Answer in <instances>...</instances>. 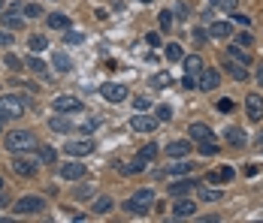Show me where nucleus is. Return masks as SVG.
Wrapping results in <instances>:
<instances>
[{"label":"nucleus","instance_id":"f257e3e1","mask_svg":"<svg viewBox=\"0 0 263 223\" xmlns=\"http://www.w3.org/2000/svg\"><path fill=\"white\" fill-rule=\"evenodd\" d=\"M152 205H155V190H152V187H139V190L121 205V211H127L130 217H142L145 211H152Z\"/></svg>","mask_w":263,"mask_h":223},{"label":"nucleus","instance_id":"f03ea898","mask_svg":"<svg viewBox=\"0 0 263 223\" xmlns=\"http://www.w3.org/2000/svg\"><path fill=\"white\" fill-rule=\"evenodd\" d=\"M27 112V99L18 94H3L0 97V121H18Z\"/></svg>","mask_w":263,"mask_h":223},{"label":"nucleus","instance_id":"7ed1b4c3","mask_svg":"<svg viewBox=\"0 0 263 223\" xmlns=\"http://www.w3.org/2000/svg\"><path fill=\"white\" fill-rule=\"evenodd\" d=\"M3 145H6V151H12V154H27V151L36 148V136L30 130H12L3 139Z\"/></svg>","mask_w":263,"mask_h":223},{"label":"nucleus","instance_id":"20e7f679","mask_svg":"<svg viewBox=\"0 0 263 223\" xmlns=\"http://www.w3.org/2000/svg\"><path fill=\"white\" fill-rule=\"evenodd\" d=\"M184 64V88L187 91H194L197 85H200V75H203V70H206V64H203V57L200 54H191V57H182Z\"/></svg>","mask_w":263,"mask_h":223},{"label":"nucleus","instance_id":"39448f33","mask_svg":"<svg viewBox=\"0 0 263 223\" xmlns=\"http://www.w3.org/2000/svg\"><path fill=\"white\" fill-rule=\"evenodd\" d=\"M40 211H46V199L43 196H22L12 202V214H18V217H25V214H40Z\"/></svg>","mask_w":263,"mask_h":223},{"label":"nucleus","instance_id":"423d86ee","mask_svg":"<svg viewBox=\"0 0 263 223\" xmlns=\"http://www.w3.org/2000/svg\"><path fill=\"white\" fill-rule=\"evenodd\" d=\"M52 109L54 112H64V115H82L85 112V103L73 94H64V97H54L52 99Z\"/></svg>","mask_w":263,"mask_h":223},{"label":"nucleus","instance_id":"0eeeda50","mask_svg":"<svg viewBox=\"0 0 263 223\" xmlns=\"http://www.w3.org/2000/svg\"><path fill=\"white\" fill-rule=\"evenodd\" d=\"M194 187H200V181H197V178H184V175H179V178H173V181H170V187H166V190H170V196H173V199H179V196H187Z\"/></svg>","mask_w":263,"mask_h":223},{"label":"nucleus","instance_id":"6e6552de","mask_svg":"<svg viewBox=\"0 0 263 223\" xmlns=\"http://www.w3.org/2000/svg\"><path fill=\"white\" fill-rule=\"evenodd\" d=\"M100 97H103L106 103H124V99H127V88L118 85V82H103V85H100Z\"/></svg>","mask_w":263,"mask_h":223},{"label":"nucleus","instance_id":"1a4fd4ad","mask_svg":"<svg viewBox=\"0 0 263 223\" xmlns=\"http://www.w3.org/2000/svg\"><path fill=\"white\" fill-rule=\"evenodd\" d=\"M64 151L70 154V157H88L91 151H94V139H88V136H82V139H70Z\"/></svg>","mask_w":263,"mask_h":223},{"label":"nucleus","instance_id":"9d476101","mask_svg":"<svg viewBox=\"0 0 263 223\" xmlns=\"http://www.w3.org/2000/svg\"><path fill=\"white\" fill-rule=\"evenodd\" d=\"M22 15H25L22 3H15V6H9V9L3 6V12H0V22H3V25L9 27V30H15V27H22V25H25V18H22Z\"/></svg>","mask_w":263,"mask_h":223},{"label":"nucleus","instance_id":"9b49d317","mask_svg":"<svg viewBox=\"0 0 263 223\" xmlns=\"http://www.w3.org/2000/svg\"><path fill=\"white\" fill-rule=\"evenodd\" d=\"M158 118H152V115H142V112H136V115H133L130 118V127L133 130H136V133H155V130H158Z\"/></svg>","mask_w":263,"mask_h":223},{"label":"nucleus","instance_id":"f8f14e48","mask_svg":"<svg viewBox=\"0 0 263 223\" xmlns=\"http://www.w3.org/2000/svg\"><path fill=\"white\" fill-rule=\"evenodd\" d=\"M12 172L18 175V178H33L36 175V160H30V157H15L12 160Z\"/></svg>","mask_w":263,"mask_h":223},{"label":"nucleus","instance_id":"ddd939ff","mask_svg":"<svg viewBox=\"0 0 263 223\" xmlns=\"http://www.w3.org/2000/svg\"><path fill=\"white\" fill-rule=\"evenodd\" d=\"M194 211H197V205H194V199H187V196H179L176 205H173V217H176V220L194 217Z\"/></svg>","mask_w":263,"mask_h":223},{"label":"nucleus","instance_id":"4468645a","mask_svg":"<svg viewBox=\"0 0 263 223\" xmlns=\"http://www.w3.org/2000/svg\"><path fill=\"white\" fill-rule=\"evenodd\" d=\"M245 112H248L251 121H260L263 118V97L260 94H248L245 97Z\"/></svg>","mask_w":263,"mask_h":223},{"label":"nucleus","instance_id":"2eb2a0df","mask_svg":"<svg viewBox=\"0 0 263 223\" xmlns=\"http://www.w3.org/2000/svg\"><path fill=\"white\" fill-rule=\"evenodd\" d=\"M191 148H194V145H191V139H176V142H170V145H166V157H173V160H176V157H187Z\"/></svg>","mask_w":263,"mask_h":223},{"label":"nucleus","instance_id":"dca6fc26","mask_svg":"<svg viewBox=\"0 0 263 223\" xmlns=\"http://www.w3.org/2000/svg\"><path fill=\"white\" fill-rule=\"evenodd\" d=\"M191 139H197V142H215V133H212V127H206V124H191Z\"/></svg>","mask_w":263,"mask_h":223},{"label":"nucleus","instance_id":"f3484780","mask_svg":"<svg viewBox=\"0 0 263 223\" xmlns=\"http://www.w3.org/2000/svg\"><path fill=\"white\" fill-rule=\"evenodd\" d=\"M82 175H85V163H76V157H73V163L61 166V178H67V181H76Z\"/></svg>","mask_w":263,"mask_h":223},{"label":"nucleus","instance_id":"a211bd4d","mask_svg":"<svg viewBox=\"0 0 263 223\" xmlns=\"http://www.w3.org/2000/svg\"><path fill=\"white\" fill-rule=\"evenodd\" d=\"M197 88H200V91H215V88H218V70L206 67L203 75H200V85H197Z\"/></svg>","mask_w":263,"mask_h":223},{"label":"nucleus","instance_id":"6ab92c4d","mask_svg":"<svg viewBox=\"0 0 263 223\" xmlns=\"http://www.w3.org/2000/svg\"><path fill=\"white\" fill-rule=\"evenodd\" d=\"M209 36L212 39H230V36H233V27L227 25V22H212Z\"/></svg>","mask_w":263,"mask_h":223},{"label":"nucleus","instance_id":"aec40b11","mask_svg":"<svg viewBox=\"0 0 263 223\" xmlns=\"http://www.w3.org/2000/svg\"><path fill=\"white\" fill-rule=\"evenodd\" d=\"M224 67H227V73L233 75L236 82H245V78H248V67H242V64L233 60V57H227V60H224Z\"/></svg>","mask_w":263,"mask_h":223},{"label":"nucleus","instance_id":"412c9836","mask_svg":"<svg viewBox=\"0 0 263 223\" xmlns=\"http://www.w3.org/2000/svg\"><path fill=\"white\" fill-rule=\"evenodd\" d=\"M191 169H194V163H184V157H176V163L166 166V175L170 178H179V175H187Z\"/></svg>","mask_w":263,"mask_h":223},{"label":"nucleus","instance_id":"4be33fe9","mask_svg":"<svg viewBox=\"0 0 263 223\" xmlns=\"http://www.w3.org/2000/svg\"><path fill=\"white\" fill-rule=\"evenodd\" d=\"M227 57L239 60L242 67H251V54H248V49H242V46H236V43H233V46L227 49Z\"/></svg>","mask_w":263,"mask_h":223},{"label":"nucleus","instance_id":"5701e85b","mask_svg":"<svg viewBox=\"0 0 263 223\" xmlns=\"http://www.w3.org/2000/svg\"><path fill=\"white\" fill-rule=\"evenodd\" d=\"M49 127H52L54 133H70V130H73V121H70V118H67L64 112H58L52 121H49Z\"/></svg>","mask_w":263,"mask_h":223},{"label":"nucleus","instance_id":"b1692460","mask_svg":"<svg viewBox=\"0 0 263 223\" xmlns=\"http://www.w3.org/2000/svg\"><path fill=\"white\" fill-rule=\"evenodd\" d=\"M46 25L52 27V30H70V18H67L64 12H52V15L46 18Z\"/></svg>","mask_w":263,"mask_h":223},{"label":"nucleus","instance_id":"393cba45","mask_svg":"<svg viewBox=\"0 0 263 223\" xmlns=\"http://www.w3.org/2000/svg\"><path fill=\"white\" fill-rule=\"evenodd\" d=\"M52 64H54V70H58V73H70V70H73V60L67 57V51H54Z\"/></svg>","mask_w":263,"mask_h":223},{"label":"nucleus","instance_id":"a878e982","mask_svg":"<svg viewBox=\"0 0 263 223\" xmlns=\"http://www.w3.org/2000/svg\"><path fill=\"white\" fill-rule=\"evenodd\" d=\"M27 49L33 51V54H40V51H46V49H49V39H46L43 33H33V36L27 39Z\"/></svg>","mask_w":263,"mask_h":223},{"label":"nucleus","instance_id":"bb28decb","mask_svg":"<svg viewBox=\"0 0 263 223\" xmlns=\"http://www.w3.org/2000/svg\"><path fill=\"white\" fill-rule=\"evenodd\" d=\"M209 181H215V184H218V181L227 184V181H233V169H230V166H221V169H215V172L209 175Z\"/></svg>","mask_w":263,"mask_h":223},{"label":"nucleus","instance_id":"cd10ccee","mask_svg":"<svg viewBox=\"0 0 263 223\" xmlns=\"http://www.w3.org/2000/svg\"><path fill=\"white\" fill-rule=\"evenodd\" d=\"M227 142H230L233 148H242V145H245V133H242L239 127H230V130H227Z\"/></svg>","mask_w":263,"mask_h":223},{"label":"nucleus","instance_id":"c85d7f7f","mask_svg":"<svg viewBox=\"0 0 263 223\" xmlns=\"http://www.w3.org/2000/svg\"><path fill=\"white\" fill-rule=\"evenodd\" d=\"M115 169H118L121 175H136V172H142V169H145V160H139V157H136V160H133L130 166H121V163H118Z\"/></svg>","mask_w":263,"mask_h":223},{"label":"nucleus","instance_id":"c756f323","mask_svg":"<svg viewBox=\"0 0 263 223\" xmlns=\"http://www.w3.org/2000/svg\"><path fill=\"white\" fill-rule=\"evenodd\" d=\"M112 205H115L112 196H97V199H94V211H97V214H109V211H112Z\"/></svg>","mask_w":263,"mask_h":223},{"label":"nucleus","instance_id":"7c9ffc66","mask_svg":"<svg viewBox=\"0 0 263 223\" xmlns=\"http://www.w3.org/2000/svg\"><path fill=\"white\" fill-rule=\"evenodd\" d=\"M25 67L30 70V73H36V75H46V73H49V67H46V64H43L40 57H27Z\"/></svg>","mask_w":263,"mask_h":223},{"label":"nucleus","instance_id":"2f4dec72","mask_svg":"<svg viewBox=\"0 0 263 223\" xmlns=\"http://www.w3.org/2000/svg\"><path fill=\"white\" fill-rule=\"evenodd\" d=\"M163 54H166V60H170V64H179V60L184 57V54H182V46H179V43H170Z\"/></svg>","mask_w":263,"mask_h":223},{"label":"nucleus","instance_id":"473e14b6","mask_svg":"<svg viewBox=\"0 0 263 223\" xmlns=\"http://www.w3.org/2000/svg\"><path fill=\"white\" fill-rule=\"evenodd\" d=\"M173 85V75L170 73H155L152 75V88H170Z\"/></svg>","mask_w":263,"mask_h":223},{"label":"nucleus","instance_id":"72a5a7b5","mask_svg":"<svg viewBox=\"0 0 263 223\" xmlns=\"http://www.w3.org/2000/svg\"><path fill=\"white\" fill-rule=\"evenodd\" d=\"M36 157H40V163H54V160H58V151H54L52 145H43Z\"/></svg>","mask_w":263,"mask_h":223},{"label":"nucleus","instance_id":"f704fd0d","mask_svg":"<svg viewBox=\"0 0 263 223\" xmlns=\"http://www.w3.org/2000/svg\"><path fill=\"white\" fill-rule=\"evenodd\" d=\"M200 199H203V202H218V199H221V190H215V187H203V184H200Z\"/></svg>","mask_w":263,"mask_h":223},{"label":"nucleus","instance_id":"c9c22d12","mask_svg":"<svg viewBox=\"0 0 263 223\" xmlns=\"http://www.w3.org/2000/svg\"><path fill=\"white\" fill-rule=\"evenodd\" d=\"M155 157H158V145H155V142H148L145 148L139 151V160H145V163H152Z\"/></svg>","mask_w":263,"mask_h":223},{"label":"nucleus","instance_id":"e433bc0d","mask_svg":"<svg viewBox=\"0 0 263 223\" xmlns=\"http://www.w3.org/2000/svg\"><path fill=\"white\" fill-rule=\"evenodd\" d=\"M6 67H9L12 73H22V70H27V67H25V60H18L15 54H6Z\"/></svg>","mask_w":263,"mask_h":223},{"label":"nucleus","instance_id":"4c0bfd02","mask_svg":"<svg viewBox=\"0 0 263 223\" xmlns=\"http://www.w3.org/2000/svg\"><path fill=\"white\" fill-rule=\"evenodd\" d=\"M64 43H70V46H79V43H85V33H79V30H67Z\"/></svg>","mask_w":263,"mask_h":223},{"label":"nucleus","instance_id":"58836bf2","mask_svg":"<svg viewBox=\"0 0 263 223\" xmlns=\"http://www.w3.org/2000/svg\"><path fill=\"white\" fill-rule=\"evenodd\" d=\"M158 18H160V30H173V12L170 9H163Z\"/></svg>","mask_w":263,"mask_h":223},{"label":"nucleus","instance_id":"ea45409f","mask_svg":"<svg viewBox=\"0 0 263 223\" xmlns=\"http://www.w3.org/2000/svg\"><path fill=\"white\" fill-rule=\"evenodd\" d=\"M133 109H136V112H148V109H152V99L148 97H133Z\"/></svg>","mask_w":263,"mask_h":223},{"label":"nucleus","instance_id":"a19ab883","mask_svg":"<svg viewBox=\"0 0 263 223\" xmlns=\"http://www.w3.org/2000/svg\"><path fill=\"white\" fill-rule=\"evenodd\" d=\"M155 118H158L160 124L170 121V118H173V109H170V106H158V109H155Z\"/></svg>","mask_w":263,"mask_h":223},{"label":"nucleus","instance_id":"79ce46f5","mask_svg":"<svg viewBox=\"0 0 263 223\" xmlns=\"http://www.w3.org/2000/svg\"><path fill=\"white\" fill-rule=\"evenodd\" d=\"M22 9H25V15H30V18H40L43 15V9L36 3H22Z\"/></svg>","mask_w":263,"mask_h":223},{"label":"nucleus","instance_id":"37998d69","mask_svg":"<svg viewBox=\"0 0 263 223\" xmlns=\"http://www.w3.org/2000/svg\"><path fill=\"white\" fill-rule=\"evenodd\" d=\"M236 46H242V49H251V46H254V36H251V33H236Z\"/></svg>","mask_w":263,"mask_h":223},{"label":"nucleus","instance_id":"c03bdc74","mask_svg":"<svg viewBox=\"0 0 263 223\" xmlns=\"http://www.w3.org/2000/svg\"><path fill=\"white\" fill-rule=\"evenodd\" d=\"M200 154L203 157H212V154H218V145L215 142H200Z\"/></svg>","mask_w":263,"mask_h":223},{"label":"nucleus","instance_id":"a18cd8bd","mask_svg":"<svg viewBox=\"0 0 263 223\" xmlns=\"http://www.w3.org/2000/svg\"><path fill=\"white\" fill-rule=\"evenodd\" d=\"M97 127H100V121H97V118H85V121H82V130H85V133H94Z\"/></svg>","mask_w":263,"mask_h":223},{"label":"nucleus","instance_id":"49530a36","mask_svg":"<svg viewBox=\"0 0 263 223\" xmlns=\"http://www.w3.org/2000/svg\"><path fill=\"white\" fill-rule=\"evenodd\" d=\"M233 22H236L239 27H251V18H248V15H239V12H233Z\"/></svg>","mask_w":263,"mask_h":223},{"label":"nucleus","instance_id":"de8ad7c7","mask_svg":"<svg viewBox=\"0 0 263 223\" xmlns=\"http://www.w3.org/2000/svg\"><path fill=\"white\" fill-rule=\"evenodd\" d=\"M145 46H148V49L160 46V33H148V36H145Z\"/></svg>","mask_w":263,"mask_h":223},{"label":"nucleus","instance_id":"09e8293b","mask_svg":"<svg viewBox=\"0 0 263 223\" xmlns=\"http://www.w3.org/2000/svg\"><path fill=\"white\" fill-rule=\"evenodd\" d=\"M194 43H197V46H203V43H206V30L194 27Z\"/></svg>","mask_w":263,"mask_h":223},{"label":"nucleus","instance_id":"8fccbe9b","mask_svg":"<svg viewBox=\"0 0 263 223\" xmlns=\"http://www.w3.org/2000/svg\"><path fill=\"white\" fill-rule=\"evenodd\" d=\"M212 3H218V6H224V9H230V12H233L239 0H212Z\"/></svg>","mask_w":263,"mask_h":223},{"label":"nucleus","instance_id":"3c124183","mask_svg":"<svg viewBox=\"0 0 263 223\" xmlns=\"http://www.w3.org/2000/svg\"><path fill=\"white\" fill-rule=\"evenodd\" d=\"M0 46H12V33L9 30H0Z\"/></svg>","mask_w":263,"mask_h":223},{"label":"nucleus","instance_id":"603ef678","mask_svg":"<svg viewBox=\"0 0 263 223\" xmlns=\"http://www.w3.org/2000/svg\"><path fill=\"white\" fill-rule=\"evenodd\" d=\"M218 109H221V112H230V109H233V99H218Z\"/></svg>","mask_w":263,"mask_h":223},{"label":"nucleus","instance_id":"864d4df0","mask_svg":"<svg viewBox=\"0 0 263 223\" xmlns=\"http://www.w3.org/2000/svg\"><path fill=\"white\" fill-rule=\"evenodd\" d=\"M91 193H94V190H91V187H79V190H76V196H79V199L91 196Z\"/></svg>","mask_w":263,"mask_h":223},{"label":"nucleus","instance_id":"5fc2aeb1","mask_svg":"<svg viewBox=\"0 0 263 223\" xmlns=\"http://www.w3.org/2000/svg\"><path fill=\"white\" fill-rule=\"evenodd\" d=\"M257 82L263 85V64H260V70H257Z\"/></svg>","mask_w":263,"mask_h":223},{"label":"nucleus","instance_id":"6e6d98bb","mask_svg":"<svg viewBox=\"0 0 263 223\" xmlns=\"http://www.w3.org/2000/svg\"><path fill=\"white\" fill-rule=\"evenodd\" d=\"M3 6H6V0H0V12H3Z\"/></svg>","mask_w":263,"mask_h":223},{"label":"nucleus","instance_id":"4d7b16f0","mask_svg":"<svg viewBox=\"0 0 263 223\" xmlns=\"http://www.w3.org/2000/svg\"><path fill=\"white\" fill-rule=\"evenodd\" d=\"M3 187H6V184H3V178H0V193H3Z\"/></svg>","mask_w":263,"mask_h":223},{"label":"nucleus","instance_id":"13d9d810","mask_svg":"<svg viewBox=\"0 0 263 223\" xmlns=\"http://www.w3.org/2000/svg\"><path fill=\"white\" fill-rule=\"evenodd\" d=\"M136 3H152V0H136Z\"/></svg>","mask_w":263,"mask_h":223},{"label":"nucleus","instance_id":"bf43d9fd","mask_svg":"<svg viewBox=\"0 0 263 223\" xmlns=\"http://www.w3.org/2000/svg\"><path fill=\"white\" fill-rule=\"evenodd\" d=\"M0 130H3V121H0Z\"/></svg>","mask_w":263,"mask_h":223}]
</instances>
